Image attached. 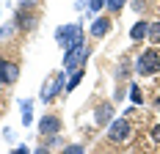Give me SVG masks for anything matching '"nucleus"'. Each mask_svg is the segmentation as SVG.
I'll return each instance as SVG.
<instances>
[{"label":"nucleus","instance_id":"obj_1","mask_svg":"<svg viewBox=\"0 0 160 154\" xmlns=\"http://www.w3.org/2000/svg\"><path fill=\"white\" fill-rule=\"evenodd\" d=\"M160 69V52L158 50H144L135 61V72L138 75H155Z\"/></svg>","mask_w":160,"mask_h":154},{"label":"nucleus","instance_id":"obj_2","mask_svg":"<svg viewBox=\"0 0 160 154\" xmlns=\"http://www.w3.org/2000/svg\"><path fill=\"white\" fill-rule=\"evenodd\" d=\"M88 52H91V47L88 44H83V47H75V50H66V58H64V66H66V72H78L80 66L86 63V58H88Z\"/></svg>","mask_w":160,"mask_h":154},{"label":"nucleus","instance_id":"obj_3","mask_svg":"<svg viewBox=\"0 0 160 154\" xmlns=\"http://www.w3.org/2000/svg\"><path fill=\"white\" fill-rule=\"evenodd\" d=\"M130 132H132V127H130L127 118H116V121H111V127H108V138L113 140V143H122V140L130 138Z\"/></svg>","mask_w":160,"mask_h":154},{"label":"nucleus","instance_id":"obj_4","mask_svg":"<svg viewBox=\"0 0 160 154\" xmlns=\"http://www.w3.org/2000/svg\"><path fill=\"white\" fill-rule=\"evenodd\" d=\"M61 91H66V80H64V75H55L47 85L42 88V102H47V105H50V102H52Z\"/></svg>","mask_w":160,"mask_h":154},{"label":"nucleus","instance_id":"obj_5","mask_svg":"<svg viewBox=\"0 0 160 154\" xmlns=\"http://www.w3.org/2000/svg\"><path fill=\"white\" fill-rule=\"evenodd\" d=\"M17 77H19V66L0 58V83H17Z\"/></svg>","mask_w":160,"mask_h":154},{"label":"nucleus","instance_id":"obj_6","mask_svg":"<svg viewBox=\"0 0 160 154\" xmlns=\"http://www.w3.org/2000/svg\"><path fill=\"white\" fill-rule=\"evenodd\" d=\"M39 132H42V135H58V132H61V118H58V116H44V118L39 121Z\"/></svg>","mask_w":160,"mask_h":154},{"label":"nucleus","instance_id":"obj_7","mask_svg":"<svg viewBox=\"0 0 160 154\" xmlns=\"http://www.w3.org/2000/svg\"><path fill=\"white\" fill-rule=\"evenodd\" d=\"M88 33H91L94 39L108 36V33H111V19H108V17H97L94 22H91V28H88Z\"/></svg>","mask_w":160,"mask_h":154},{"label":"nucleus","instance_id":"obj_8","mask_svg":"<svg viewBox=\"0 0 160 154\" xmlns=\"http://www.w3.org/2000/svg\"><path fill=\"white\" fill-rule=\"evenodd\" d=\"M78 28H80L78 22H72V25H64V28H58V31H55V39H58V44L64 47V50H66V44L72 41V36H75Z\"/></svg>","mask_w":160,"mask_h":154},{"label":"nucleus","instance_id":"obj_9","mask_svg":"<svg viewBox=\"0 0 160 154\" xmlns=\"http://www.w3.org/2000/svg\"><path fill=\"white\" fill-rule=\"evenodd\" d=\"M146 36H149V22H135V25L130 28V39H132V41H141Z\"/></svg>","mask_w":160,"mask_h":154},{"label":"nucleus","instance_id":"obj_10","mask_svg":"<svg viewBox=\"0 0 160 154\" xmlns=\"http://www.w3.org/2000/svg\"><path fill=\"white\" fill-rule=\"evenodd\" d=\"M111 116H113V105H99L94 121H97V124H108V121H111Z\"/></svg>","mask_w":160,"mask_h":154},{"label":"nucleus","instance_id":"obj_11","mask_svg":"<svg viewBox=\"0 0 160 154\" xmlns=\"http://www.w3.org/2000/svg\"><path fill=\"white\" fill-rule=\"evenodd\" d=\"M31 121H33V102L25 99V102H22V124L31 127Z\"/></svg>","mask_w":160,"mask_h":154},{"label":"nucleus","instance_id":"obj_12","mask_svg":"<svg viewBox=\"0 0 160 154\" xmlns=\"http://www.w3.org/2000/svg\"><path fill=\"white\" fill-rule=\"evenodd\" d=\"M80 80H83V69H78L75 75H72V77H69V80H66V91L72 94V91H75V88H78V85H80Z\"/></svg>","mask_w":160,"mask_h":154},{"label":"nucleus","instance_id":"obj_13","mask_svg":"<svg viewBox=\"0 0 160 154\" xmlns=\"http://www.w3.org/2000/svg\"><path fill=\"white\" fill-rule=\"evenodd\" d=\"M149 41L160 44V22H149Z\"/></svg>","mask_w":160,"mask_h":154},{"label":"nucleus","instance_id":"obj_14","mask_svg":"<svg viewBox=\"0 0 160 154\" xmlns=\"http://www.w3.org/2000/svg\"><path fill=\"white\" fill-rule=\"evenodd\" d=\"M130 99H132V105H141L144 102V94L138 91V85H130Z\"/></svg>","mask_w":160,"mask_h":154},{"label":"nucleus","instance_id":"obj_15","mask_svg":"<svg viewBox=\"0 0 160 154\" xmlns=\"http://www.w3.org/2000/svg\"><path fill=\"white\" fill-rule=\"evenodd\" d=\"M105 6H108V11H113V14H116V11L124 6V0H105Z\"/></svg>","mask_w":160,"mask_h":154},{"label":"nucleus","instance_id":"obj_16","mask_svg":"<svg viewBox=\"0 0 160 154\" xmlns=\"http://www.w3.org/2000/svg\"><path fill=\"white\" fill-rule=\"evenodd\" d=\"M64 154H83V146H80V143H72V146H64Z\"/></svg>","mask_w":160,"mask_h":154},{"label":"nucleus","instance_id":"obj_17","mask_svg":"<svg viewBox=\"0 0 160 154\" xmlns=\"http://www.w3.org/2000/svg\"><path fill=\"white\" fill-rule=\"evenodd\" d=\"M102 6H105V0H88V8H91V11H99Z\"/></svg>","mask_w":160,"mask_h":154},{"label":"nucleus","instance_id":"obj_18","mask_svg":"<svg viewBox=\"0 0 160 154\" xmlns=\"http://www.w3.org/2000/svg\"><path fill=\"white\" fill-rule=\"evenodd\" d=\"M130 6H132V8H135V11H144V0H130Z\"/></svg>","mask_w":160,"mask_h":154},{"label":"nucleus","instance_id":"obj_19","mask_svg":"<svg viewBox=\"0 0 160 154\" xmlns=\"http://www.w3.org/2000/svg\"><path fill=\"white\" fill-rule=\"evenodd\" d=\"M8 154H31V152H28V146H14Z\"/></svg>","mask_w":160,"mask_h":154},{"label":"nucleus","instance_id":"obj_20","mask_svg":"<svg viewBox=\"0 0 160 154\" xmlns=\"http://www.w3.org/2000/svg\"><path fill=\"white\" fill-rule=\"evenodd\" d=\"M152 140H158V143H160V124L152 127Z\"/></svg>","mask_w":160,"mask_h":154},{"label":"nucleus","instance_id":"obj_21","mask_svg":"<svg viewBox=\"0 0 160 154\" xmlns=\"http://www.w3.org/2000/svg\"><path fill=\"white\" fill-rule=\"evenodd\" d=\"M33 154H50V149H47V146H39V149H36Z\"/></svg>","mask_w":160,"mask_h":154},{"label":"nucleus","instance_id":"obj_22","mask_svg":"<svg viewBox=\"0 0 160 154\" xmlns=\"http://www.w3.org/2000/svg\"><path fill=\"white\" fill-rule=\"evenodd\" d=\"M33 3H36V0H19V6H22V8H28V6H33Z\"/></svg>","mask_w":160,"mask_h":154},{"label":"nucleus","instance_id":"obj_23","mask_svg":"<svg viewBox=\"0 0 160 154\" xmlns=\"http://www.w3.org/2000/svg\"><path fill=\"white\" fill-rule=\"evenodd\" d=\"M155 108H158V110H160V96H158V99H155Z\"/></svg>","mask_w":160,"mask_h":154}]
</instances>
